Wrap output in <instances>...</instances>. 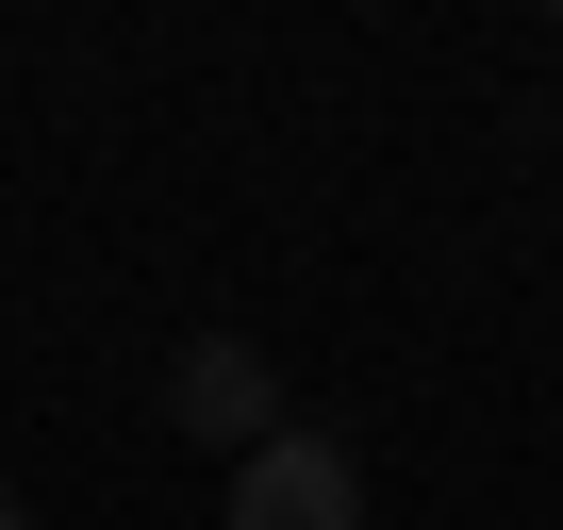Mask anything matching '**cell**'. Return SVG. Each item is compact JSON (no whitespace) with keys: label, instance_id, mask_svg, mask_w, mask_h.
Instances as JSON below:
<instances>
[{"label":"cell","instance_id":"cell-1","mask_svg":"<svg viewBox=\"0 0 563 530\" xmlns=\"http://www.w3.org/2000/svg\"><path fill=\"white\" fill-rule=\"evenodd\" d=\"M232 530H365V464H349L332 431L282 415V431L232 464Z\"/></svg>","mask_w":563,"mask_h":530},{"label":"cell","instance_id":"cell-2","mask_svg":"<svg viewBox=\"0 0 563 530\" xmlns=\"http://www.w3.org/2000/svg\"><path fill=\"white\" fill-rule=\"evenodd\" d=\"M166 431H199V448L249 464V448L282 431V365H265L249 332H183V349H166Z\"/></svg>","mask_w":563,"mask_h":530},{"label":"cell","instance_id":"cell-3","mask_svg":"<svg viewBox=\"0 0 563 530\" xmlns=\"http://www.w3.org/2000/svg\"><path fill=\"white\" fill-rule=\"evenodd\" d=\"M0 530H18V497H0Z\"/></svg>","mask_w":563,"mask_h":530}]
</instances>
